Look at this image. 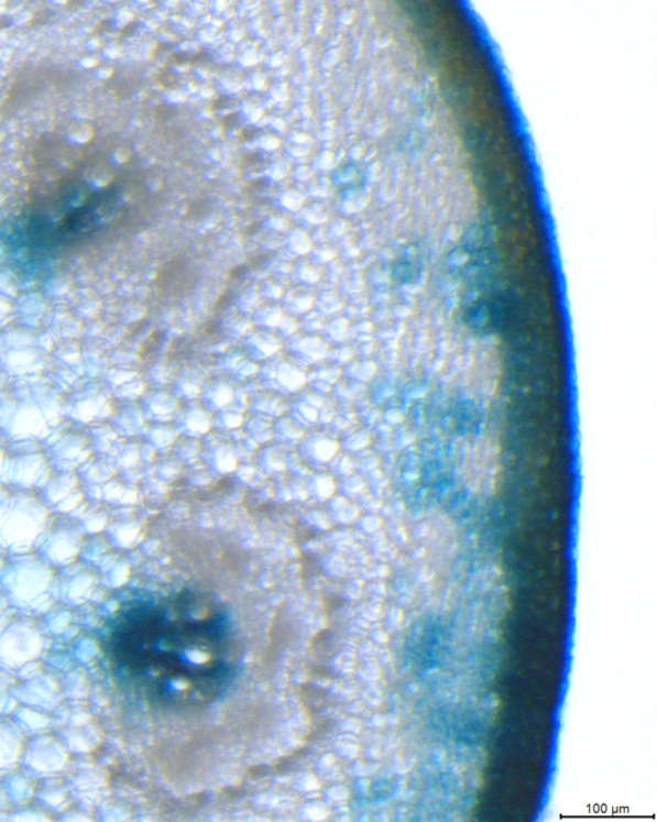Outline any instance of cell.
<instances>
[{
	"label": "cell",
	"mask_w": 657,
	"mask_h": 822,
	"mask_svg": "<svg viewBox=\"0 0 657 822\" xmlns=\"http://www.w3.org/2000/svg\"><path fill=\"white\" fill-rule=\"evenodd\" d=\"M107 653L127 686L164 709L211 703L236 676L226 613L191 593L125 606L108 632Z\"/></svg>",
	"instance_id": "6da1fadb"
},
{
	"label": "cell",
	"mask_w": 657,
	"mask_h": 822,
	"mask_svg": "<svg viewBox=\"0 0 657 822\" xmlns=\"http://www.w3.org/2000/svg\"><path fill=\"white\" fill-rule=\"evenodd\" d=\"M468 325L471 329L477 332H486L496 325V311L493 310V306L486 303H477L470 307L468 314Z\"/></svg>",
	"instance_id": "7a4b0ae2"
},
{
	"label": "cell",
	"mask_w": 657,
	"mask_h": 822,
	"mask_svg": "<svg viewBox=\"0 0 657 822\" xmlns=\"http://www.w3.org/2000/svg\"><path fill=\"white\" fill-rule=\"evenodd\" d=\"M491 240L490 229L484 227L471 228L466 237L468 249H481Z\"/></svg>",
	"instance_id": "3957f363"
},
{
	"label": "cell",
	"mask_w": 657,
	"mask_h": 822,
	"mask_svg": "<svg viewBox=\"0 0 657 822\" xmlns=\"http://www.w3.org/2000/svg\"><path fill=\"white\" fill-rule=\"evenodd\" d=\"M468 786L473 789H481L483 786L482 774L479 770H471L468 775Z\"/></svg>",
	"instance_id": "277c9868"
}]
</instances>
